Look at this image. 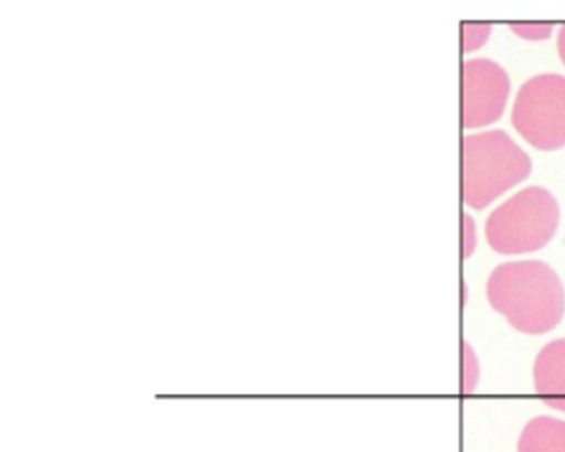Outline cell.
I'll list each match as a JSON object with an SVG mask.
<instances>
[{"label":"cell","mask_w":565,"mask_h":452,"mask_svg":"<svg viewBox=\"0 0 565 452\" xmlns=\"http://www.w3.org/2000/svg\"><path fill=\"white\" fill-rule=\"evenodd\" d=\"M486 293L493 310L516 331L541 335L565 312V291L555 270L535 259L508 261L489 275Z\"/></svg>","instance_id":"obj_1"},{"label":"cell","mask_w":565,"mask_h":452,"mask_svg":"<svg viewBox=\"0 0 565 452\" xmlns=\"http://www.w3.org/2000/svg\"><path fill=\"white\" fill-rule=\"evenodd\" d=\"M516 452H565V420L539 416L523 428Z\"/></svg>","instance_id":"obj_7"},{"label":"cell","mask_w":565,"mask_h":452,"mask_svg":"<svg viewBox=\"0 0 565 452\" xmlns=\"http://www.w3.org/2000/svg\"><path fill=\"white\" fill-rule=\"evenodd\" d=\"M462 50L465 52L475 50L478 47L490 32L488 24H462Z\"/></svg>","instance_id":"obj_9"},{"label":"cell","mask_w":565,"mask_h":452,"mask_svg":"<svg viewBox=\"0 0 565 452\" xmlns=\"http://www.w3.org/2000/svg\"><path fill=\"white\" fill-rule=\"evenodd\" d=\"M557 52L565 64V23L561 25L557 33Z\"/></svg>","instance_id":"obj_11"},{"label":"cell","mask_w":565,"mask_h":452,"mask_svg":"<svg viewBox=\"0 0 565 452\" xmlns=\"http://www.w3.org/2000/svg\"><path fill=\"white\" fill-rule=\"evenodd\" d=\"M476 247V234L473 222L469 215L463 214L462 220V257L467 258L471 255Z\"/></svg>","instance_id":"obj_10"},{"label":"cell","mask_w":565,"mask_h":452,"mask_svg":"<svg viewBox=\"0 0 565 452\" xmlns=\"http://www.w3.org/2000/svg\"><path fill=\"white\" fill-rule=\"evenodd\" d=\"M510 90L505 71L495 62L475 57L461 65V123L476 128L502 115Z\"/></svg>","instance_id":"obj_5"},{"label":"cell","mask_w":565,"mask_h":452,"mask_svg":"<svg viewBox=\"0 0 565 452\" xmlns=\"http://www.w3.org/2000/svg\"><path fill=\"white\" fill-rule=\"evenodd\" d=\"M559 209L544 187L526 186L495 207L487 217L489 246L502 255H519L543 248L554 236Z\"/></svg>","instance_id":"obj_3"},{"label":"cell","mask_w":565,"mask_h":452,"mask_svg":"<svg viewBox=\"0 0 565 452\" xmlns=\"http://www.w3.org/2000/svg\"><path fill=\"white\" fill-rule=\"evenodd\" d=\"M511 122L537 149L565 146V76L543 73L524 82L512 106Z\"/></svg>","instance_id":"obj_4"},{"label":"cell","mask_w":565,"mask_h":452,"mask_svg":"<svg viewBox=\"0 0 565 452\" xmlns=\"http://www.w3.org/2000/svg\"><path fill=\"white\" fill-rule=\"evenodd\" d=\"M531 171L529 155L500 129L467 134L461 141V196L481 209L524 180Z\"/></svg>","instance_id":"obj_2"},{"label":"cell","mask_w":565,"mask_h":452,"mask_svg":"<svg viewBox=\"0 0 565 452\" xmlns=\"http://www.w3.org/2000/svg\"><path fill=\"white\" fill-rule=\"evenodd\" d=\"M537 397L550 408L565 412V338L546 344L533 366Z\"/></svg>","instance_id":"obj_6"},{"label":"cell","mask_w":565,"mask_h":452,"mask_svg":"<svg viewBox=\"0 0 565 452\" xmlns=\"http://www.w3.org/2000/svg\"><path fill=\"white\" fill-rule=\"evenodd\" d=\"M479 367L475 352L467 342L462 344V392L470 394L478 381Z\"/></svg>","instance_id":"obj_8"}]
</instances>
